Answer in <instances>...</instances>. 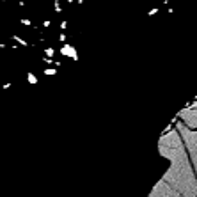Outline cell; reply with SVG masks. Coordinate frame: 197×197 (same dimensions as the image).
<instances>
[{"mask_svg": "<svg viewBox=\"0 0 197 197\" xmlns=\"http://www.w3.org/2000/svg\"><path fill=\"white\" fill-rule=\"evenodd\" d=\"M59 52H61V55H66V57H69L71 61H78V55H76V50H75V46L68 44V43H64L62 46L59 48Z\"/></svg>", "mask_w": 197, "mask_h": 197, "instance_id": "obj_1", "label": "cell"}, {"mask_svg": "<svg viewBox=\"0 0 197 197\" xmlns=\"http://www.w3.org/2000/svg\"><path fill=\"white\" fill-rule=\"evenodd\" d=\"M57 69H59V68H55V66H53V68L48 66V68H44V69H43V73H44L46 76H53V75H57V73H59Z\"/></svg>", "mask_w": 197, "mask_h": 197, "instance_id": "obj_2", "label": "cell"}, {"mask_svg": "<svg viewBox=\"0 0 197 197\" xmlns=\"http://www.w3.org/2000/svg\"><path fill=\"white\" fill-rule=\"evenodd\" d=\"M27 82L30 83V85H37L39 80H37V76H36L34 73H27Z\"/></svg>", "mask_w": 197, "mask_h": 197, "instance_id": "obj_3", "label": "cell"}, {"mask_svg": "<svg viewBox=\"0 0 197 197\" xmlns=\"http://www.w3.org/2000/svg\"><path fill=\"white\" fill-rule=\"evenodd\" d=\"M43 53H44V55H46V57H55V48H52V46H46V48H44V50H43Z\"/></svg>", "mask_w": 197, "mask_h": 197, "instance_id": "obj_4", "label": "cell"}]
</instances>
